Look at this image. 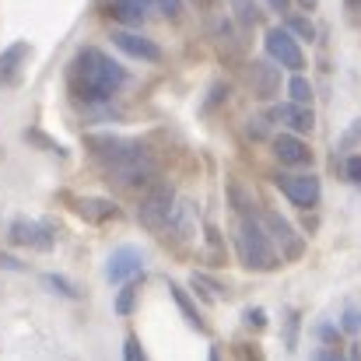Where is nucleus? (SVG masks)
I'll return each mask as SVG.
<instances>
[{"instance_id": "obj_1", "label": "nucleus", "mask_w": 361, "mask_h": 361, "mask_svg": "<svg viewBox=\"0 0 361 361\" xmlns=\"http://www.w3.org/2000/svg\"><path fill=\"white\" fill-rule=\"evenodd\" d=\"M71 85H74V95L88 106H102L109 102L116 92L126 88V71L113 56H106L102 49H81L74 56V67H71Z\"/></svg>"}, {"instance_id": "obj_2", "label": "nucleus", "mask_w": 361, "mask_h": 361, "mask_svg": "<svg viewBox=\"0 0 361 361\" xmlns=\"http://www.w3.org/2000/svg\"><path fill=\"white\" fill-rule=\"evenodd\" d=\"M239 256L249 270H274L281 263V252L270 239V232L256 225L252 218H242L239 225Z\"/></svg>"}, {"instance_id": "obj_3", "label": "nucleus", "mask_w": 361, "mask_h": 361, "mask_svg": "<svg viewBox=\"0 0 361 361\" xmlns=\"http://www.w3.org/2000/svg\"><path fill=\"white\" fill-rule=\"evenodd\" d=\"M88 147L92 154L109 169L116 172L123 165H133L140 158H147V147L140 140H130V137H116V133H99V137H88Z\"/></svg>"}, {"instance_id": "obj_4", "label": "nucleus", "mask_w": 361, "mask_h": 361, "mask_svg": "<svg viewBox=\"0 0 361 361\" xmlns=\"http://www.w3.org/2000/svg\"><path fill=\"white\" fill-rule=\"evenodd\" d=\"M172 211H176V190L172 186H151L147 197L137 204V225L147 228V232H165L169 221H172Z\"/></svg>"}, {"instance_id": "obj_5", "label": "nucleus", "mask_w": 361, "mask_h": 361, "mask_svg": "<svg viewBox=\"0 0 361 361\" xmlns=\"http://www.w3.org/2000/svg\"><path fill=\"white\" fill-rule=\"evenodd\" d=\"M7 239L18 249H35V252H49L56 245V232L49 221H39V218H14L11 228H7Z\"/></svg>"}, {"instance_id": "obj_6", "label": "nucleus", "mask_w": 361, "mask_h": 361, "mask_svg": "<svg viewBox=\"0 0 361 361\" xmlns=\"http://www.w3.org/2000/svg\"><path fill=\"white\" fill-rule=\"evenodd\" d=\"M263 49H267V56H270L277 67H284V71H302V63H305L302 46H298V39H295L288 28H270V32L263 35Z\"/></svg>"}, {"instance_id": "obj_7", "label": "nucleus", "mask_w": 361, "mask_h": 361, "mask_svg": "<svg viewBox=\"0 0 361 361\" xmlns=\"http://www.w3.org/2000/svg\"><path fill=\"white\" fill-rule=\"evenodd\" d=\"M277 183V190L295 204V207H302V211H309V207H316L319 204V179L316 176H309V172H302V176H277L274 179Z\"/></svg>"}, {"instance_id": "obj_8", "label": "nucleus", "mask_w": 361, "mask_h": 361, "mask_svg": "<svg viewBox=\"0 0 361 361\" xmlns=\"http://www.w3.org/2000/svg\"><path fill=\"white\" fill-rule=\"evenodd\" d=\"M263 228L270 232V239L277 245V252H281V259H298L302 252H305V242L302 235L281 218V214H263Z\"/></svg>"}, {"instance_id": "obj_9", "label": "nucleus", "mask_w": 361, "mask_h": 361, "mask_svg": "<svg viewBox=\"0 0 361 361\" xmlns=\"http://www.w3.org/2000/svg\"><path fill=\"white\" fill-rule=\"evenodd\" d=\"M113 46L120 53H126V56H133V60H144V63H158L161 60V46L154 39L140 35V32H130V28H116L113 32Z\"/></svg>"}, {"instance_id": "obj_10", "label": "nucleus", "mask_w": 361, "mask_h": 361, "mask_svg": "<svg viewBox=\"0 0 361 361\" xmlns=\"http://www.w3.org/2000/svg\"><path fill=\"white\" fill-rule=\"evenodd\" d=\"M106 277H109V284H126V281H133V277H144V256L133 249V245H123L116 249L113 256H109V267H106Z\"/></svg>"}, {"instance_id": "obj_11", "label": "nucleus", "mask_w": 361, "mask_h": 361, "mask_svg": "<svg viewBox=\"0 0 361 361\" xmlns=\"http://www.w3.org/2000/svg\"><path fill=\"white\" fill-rule=\"evenodd\" d=\"M113 179L123 183L126 190H151V186H158V165H154L151 158H140V161H133V165L116 169Z\"/></svg>"}, {"instance_id": "obj_12", "label": "nucleus", "mask_w": 361, "mask_h": 361, "mask_svg": "<svg viewBox=\"0 0 361 361\" xmlns=\"http://www.w3.org/2000/svg\"><path fill=\"white\" fill-rule=\"evenodd\" d=\"M274 154H277V161L288 165V169H302V165L312 161V147H309L305 140H298L295 133H277V137H274Z\"/></svg>"}, {"instance_id": "obj_13", "label": "nucleus", "mask_w": 361, "mask_h": 361, "mask_svg": "<svg viewBox=\"0 0 361 361\" xmlns=\"http://www.w3.org/2000/svg\"><path fill=\"white\" fill-rule=\"evenodd\" d=\"M74 211L85 221H113V218H120V204L106 200V197H81V200H74Z\"/></svg>"}, {"instance_id": "obj_14", "label": "nucleus", "mask_w": 361, "mask_h": 361, "mask_svg": "<svg viewBox=\"0 0 361 361\" xmlns=\"http://www.w3.org/2000/svg\"><path fill=\"white\" fill-rule=\"evenodd\" d=\"M274 116L284 123L291 133H309L316 126V116H312V106H302V102H288V106H277Z\"/></svg>"}, {"instance_id": "obj_15", "label": "nucleus", "mask_w": 361, "mask_h": 361, "mask_svg": "<svg viewBox=\"0 0 361 361\" xmlns=\"http://www.w3.org/2000/svg\"><path fill=\"white\" fill-rule=\"evenodd\" d=\"M277 88H281L277 63H274V60H259V63H252V92H256L259 99H270Z\"/></svg>"}, {"instance_id": "obj_16", "label": "nucleus", "mask_w": 361, "mask_h": 361, "mask_svg": "<svg viewBox=\"0 0 361 361\" xmlns=\"http://www.w3.org/2000/svg\"><path fill=\"white\" fill-rule=\"evenodd\" d=\"M25 56H28V42H11V46L0 53V85H11V81L18 78Z\"/></svg>"}, {"instance_id": "obj_17", "label": "nucleus", "mask_w": 361, "mask_h": 361, "mask_svg": "<svg viewBox=\"0 0 361 361\" xmlns=\"http://www.w3.org/2000/svg\"><path fill=\"white\" fill-rule=\"evenodd\" d=\"M154 11V0H113V14L123 25H140Z\"/></svg>"}, {"instance_id": "obj_18", "label": "nucleus", "mask_w": 361, "mask_h": 361, "mask_svg": "<svg viewBox=\"0 0 361 361\" xmlns=\"http://www.w3.org/2000/svg\"><path fill=\"white\" fill-rule=\"evenodd\" d=\"M193 221H197V218H193V207H190V204H176L172 221H169L165 232H169L176 242H190L193 239Z\"/></svg>"}, {"instance_id": "obj_19", "label": "nucleus", "mask_w": 361, "mask_h": 361, "mask_svg": "<svg viewBox=\"0 0 361 361\" xmlns=\"http://www.w3.org/2000/svg\"><path fill=\"white\" fill-rule=\"evenodd\" d=\"M169 291H172V298H176V309L183 312V319L193 326V330H207V323H204V316L197 312V305H193V298L183 291V284H176V281H169Z\"/></svg>"}, {"instance_id": "obj_20", "label": "nucleus", "mask_w": 361, "mask_h": 361, "mask_svg": "<svg viewBox=\"0 0 361 361\" xmlns=\"http://www.w3.org/2000/svg\"><path fill=\"white\" fill-rule=\"evenodd\" d=\"M137 309V277L120 284V298H116V316H130Z\"/></svg>"}, {"instance_id": "obj_21", "label": "nucleus", "mask_w": 361, "mask_h": 361, "mask_svg": "<svg viewBox=\"0 0 361 361\" xmlns=\"http://www.w3.org/2000/svg\"><path fill=\"white\" fill-rule=\"evenodd\" d=\"M288 95H291V102H302V106H312V85L302 78V74H295L291 81H288Z\"/></svg>"}, {"instance_id": "obj_22", "label": "nucleus", "mask_w": 361, "mask_h": 361, "mask_svg": "<svg viewBox=\"0 0 361 361\" xmlns=\"http://www.w3.org/2000/svg\"><path fill=\"white\" fill-rule=\"evenodd\" d=\"M288 32H291L295 39H305V42H312V39H316L312 21H309V18H302V14H291V18H288Z\"/></svg>"}, {"instance_id": "obj_23", "label": "nucleus", "mask_w": 361, "mask_h": 361, "mask_svg": "<svg viewBox=\"0 0 361 361\" xmlns=\"http://www.w3.org/2000/svg\"><path fill=\"white\" fill-rule=\"evenodd\" d=\"M42 281H46L56 295H63V298H78V288H74L71 281H63L60 274H42Z\"/></svg>"}, {"instance_id": "obj_24", "label": "nucleus", "mask_w": 361, "mask_h": 361, "mask_svg": "<svg viewBox=\"0 0 361 361\" xmlns=\"http://www.w3.org/2000/svg\"><path fill=\"white\" fill-rule=\"evenodd\" d=\"M316 337H319L323 344H337V341H341V330H337L330 319H323V323L316 326Z\"/></svg>"}, {"instance_id": "obj_25", "label": "nucleus", "mask_w": 361, "mask_h": 361, "mask_svg": "<svg viewBox=\"0 0 361 361\" xmlns=\"http://www.w3.org/2000/svg\"><path fill=\"white\" fill-rule=\"evenodd\" d=\"M154 7H158L165 18L176 21V18H183V7H186V4H183V0H154Z\"/></svg>"}, {"instance_id": "obj_26", "label": "nucleus", "mask_w": 361, "mask_h": 361, "mask_svg": "<svg viewBox=\"0 0 361 361\" xmlns=\"http://www.w3.org/2000/svg\"><path fill=\"white\" fill-rule=\"evenodd\" d=\"M341 330H348V334H361V312L358 309H348V312H344Z\"/></svg>"}, {"instance_id": "obj_27", "label": "nucleus", "mask_w": 361, "mask_h": 361, "mask_svg": "<svg viewBox=\"0 0 361 361\" xmlns=\"http://www.w3.org/2000/svg\"><path fill=\"white\" fill-rule=\"evenodd\" d=\"M235 7H239V14H242V21H245V25H256V21H259L256 4H249V0H235Z\"/></svg>"}, {"instance_id": "obj_28", "label": "nucleus", "mask_w": 361, "mask_h": 361, "mask_svg": "<svg viewBox=\"0 0 361 361\" xmlns=\"http://www.w3.org/2000/svg\"><path fill=\"white\" fill-rule=\"evenodd\" d=\"M344 176H348L351 183H358V186H361V154H351V158H348V165H344Z\"/></svg>"}, {"instance_id": "obj_29", "label": "nucleus", "mask_w": 361, "mask_h": 361, "mask_svg": "<svg viewBox=\"0 0 361 361\" xmlns=\"http://www.w3.org/2000/svg\"><path fill=\"white\" fill-rule=\"evenodd\" d=\"M361 140V120H355L348 126V133H344V140H341V147H351V144H358Z\"/></svg>"}, {"instance_id": "obj_30", "label": "nucleus", "mask_w": 361, "mask_h": 361, "mask_svg": "<svg viewBox=\"0 0 361 361\" xmlns=\"http://www.w3.org/2000/svg\"><path fill=\"white\" fill-rule=\"evenodd\" d=\"M316 361H348V358H344V355L337 351V344H326V348H323V351L316 355Z\"/></svg>"}, {"instance_id": "obj_31", "label": "nucleus", "mask_w": 361, "mask_h": 361, "mask_svg": "<svg viewBox=\"0 0 361 361\" xmlns=\"http://www.w3.org/2000/svg\"><path fill=\"white\" fill-rule=\"evenodd\" d=\"M291 316V326H288V348H295V341H298V312H288Z\"/></svg>"}, {"instance_id": "obj_32", "label": "nucleus", "mask_w": 361, "mask_h": 361, "mask_svg": "<svg viewBox=\"0 0 361 361\" xmlns=\"http://www.w3.org/2000/svg\"><path fill=\"white\" fill-rule=\"evenodd\" d=\"M267 4H270V7H274V11H284V7H288V4H291V0H267Z\"/></svg>"}, {"instance_id": "obj_33", "label": "nucleus", "mask_w": 361, "mask_h": 361, "mask_svg": "<svg viewBox=\"0 0 361 361\" xmlns=\"http://www.w3.org/2000/svg\"><path fill=\"white\" fill-rule=\"evenodd\" d=\"M348 361H361V348H358V344L351 348V355H348Z\"/></svg>"}, {"instance_id": "obj_34", "label": "nucleus", "mask_w": 361, "mask_h": 361, "mask_svg": "<svg viewBox=\"0 0 361 361\" xmlns=\"http://www.w3.org/2000/svg\"><path fill=\"white\" fill-rule=\"evenodd\" d=\"M302 4H305V7H316V0H302Z\"/></svg>"}]
</instances>
